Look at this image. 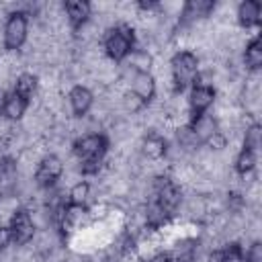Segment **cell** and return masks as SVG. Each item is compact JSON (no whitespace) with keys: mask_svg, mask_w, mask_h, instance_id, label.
<instances>
[{"mask_svg":"<svg viewBox=\"0 0 262 262\" xmlns=\"http://www.w3.org/2000/svg\"><path fill=\"white\" fill-rule=\"evenodd\" d=\"M27 111H29V100L27 98H23V96H18L16 92H10L8 96H6V104H4V111H2V115L8 119V121H23V117L27 115Z\"/></svg>","mask_w":262,"mask_h":262,"instance_id":"16","label":"cell"},{"mask_svg":"<svg viewBox=\"0 0 262 262\" xmlns=\"http://www.w3.org/2000/svg\"><path fill=\"white\" fill-rule=\"evenodd\" d=\"M215 100H217V90L211 88V86H201V84L192 86V90L186 98L188 111H190L192 117H199V115L207 113L215 104Z\"/></svg>","mask_w":262,"mask_h":262,"instance_id":"6","label":"cell"},{"mask_svg":"<svg viewBox=\"0 0 262 262\" xmlns=\"http://www.w3.org/2000/svg\"><path fill=\"white\" fill-rule=\"evenodd\" d=\"M14 246V239H12V231L8 225H0V252Z\"/></svg>","mask_w":262,"mask_h":262,"instance_id":"27","label":"cell"},{"mask_svg":"<svg viewBox=\"0 0 262 262\" xmlns=\"http://www.w3.org/2000/svg\"><path fill=\"white\" fill-rule=\"evenodd\" d=\"M61 174H63V162H61L57 156L47 154V156L39 162V166H37L35 182H37V186H41V188H51V186L57 184V180L61 178Z\"/></svg>","mask_w":262,"mask_h":262,"instance_id":"4","label":"cell"},{"mask_svg":"<svg viewBox=\"0 0 262 262\" xmlns=\"http://www.w3.org/2000/svg\"><path fill=\"white\" fill-rule=\"evenodd\" d=\"M205 147H209L211 151H223V149L227 147V137H225L221 131H217L213 137H209V139L205 141Z\"/></svg>","mask_w":262,"mask_h":262,"instance_id":"25","label":"cell"},{"mask_svg":"<svg viewBox=\"0 0 262 262\" xmlns=\"http://www.w3.org/2000/svg\"><path fill=\"white\" fill-rule=\"evenodd\" d=\"M151 63H154V55L141 49H133L125 59V66L131 68L133 72H149Z\"/></svg>","mask_w":262,"mask_h":262,"instance_id":"19","label":"cell"},{"mask_svg":"<svg viewBox=\"0 0 262 262\" xmlns=\"http://www.w3.org/2000/svg\"><path fill=\"white\" fill-rule=\"evenodd\" d=\"M92 184L90 182H84L80 180L78 184L70 186L68 188V203L70 205H76V207H86L90 201H92Z\"/></svg>","mask_w":262,"mask_h":262,"instance_id":"17","label":"cell"},{"mask_svg":"<svg viewBox=\"0 0 262 262\" xmlns=\"http://www.w3.org/2000/svg\"><path fill=\"white\" fill-rule=\"evenodd\" d=\"M145 104L147 102H143L139 96H135L131 90H127L125 94H123V98H121V113H125V115H139L143 108H145Z\"/></svg>","mask_w":262,"mask_h":262,"instance_id":"23","label":"cell"},{"mask_svg":"<svg viewBox=\"0 0 262 262\" xmlns=\"http://www.w3.org/2000/svg\"><path fill=\"white\" fill-rule=\"evenodd\" d=\"M145 262H170V258H168V254H164V252H158V254L149 256Z\"/></svg>","mask_w":262,"mask_h":262,"instance_id":"28","label":"cell"},{"mask_svg":"<svg viewBox=\"0 0 262 262\" xmlns=\"http://www.w3.org/2000/svg\"><path fill=\"white\" fill-rule=\"evenodd\" d=\"M6 90L4 88H0V115H2V111H4V104H6Z\"/></svg>","mask_w":262,"mask_h":262,"instance_id":"29","label":"cell"},{"mask_svg":"<svg viewBox=\"0 0 262 262\" xmlns=\"http://www.w3.org/2000/svg\"><path fill=\"white\" fill-rule=\"evenodd\" d=\"M244 262H262V244L260 242H252L248 246V252L244 256Z\"/></svg>","mask_w":262,"mask_h":262,"instance_id":"26","label":"cell"},{"mask_svg":"<svg viewBox=\"0 0 262 262\" xmlns=\"http://www.w3.org/2000/svg\"><path fill=\"white\" fill-rule=\"evenodd\" d=\"M41 258H47L51 256L53 252H57V246H59V235L53 231V227H43V229H37L31 244H29Z\"/></svg>","mask_w":262,"mask_h":262,"instance_id":"10","label":"cell"},{"mask_svg":"<svg viewBox=\"0 0 262 262\" xmlns=\"http://www.w3.org/2000/svg\"><path fill=\"white\" fill-rule=\"evenodd\" d=\"M219 262H244V250L239 244L231 242L225 248H221V260Z\"/></svg>","mask_w":262,"mask_h":262,"instance_id":"24","label":"cell"},{"mask_svg":"<svg viewBox=\"0 0 262 262\" xmlns=\"http://www.w3.org/2000/svg\"><path fill=\"white\" fill-rule=\"evenodd\" d=\"M260 14H262V8L256 0H246L235 6V20L242 25V29H256Z\"/></svg>","mask_w":262,"mask_h":262,"instance_id":"12","label":"cell"},{"mask_svg":"<svg viewBox=\"0 0 262 262\" xmlns=\"http://www.w3.org/2000/svg\"><path fill=\"white\" fill-rule=\"evenodd\" d=\"M63 12H66V18L70 23V27L76 31L78 27H82L86 20H90L92 16V10H90V4L88 2H82V0H70L63 4Z\"/></svg>","mask_w":262,"mask_h":262,"instance_id":"11","label":"cell"},{"mask_svg":"<svg viewBox=\"0 0 262 262\" xmlns=\"http://www.w3.org/2000/svg\"><path fill=\"white\" fill-rule=\"evenodd\" d=\"M260 145H262V129H260L258 123H252V125H248L242 131V147L252 149V151H258Z\"/></svg>","mask_w":262,"mask_h":262,"instance_id":"21","label":"cell"},{"mask_svg":"<svg viewBox=\"0 0 262 262\" xmlns=\"http://www.w3.org/2000/svg\"><path fill=\"white\" fill-rule=\"evenodd\" d=\"M213 8H215V2H209V0H190V2H186L182 6V12L178 16V23H180V27L203 23V20H207L213 14Z\"/></svg>","mask_w":262,"mask_h":262,"instance_id":"7","label":"cell"},{"mask_svg":"<svg viewBox=\"0 0 262 262\" xmlns=\"http://www.w3.org/2000/svg\"><path fill=\"white\" fill-rule=\"evenodd\" d=\"M12 92H16L18 96H23V98H27V100H31L37 92H39V78H37V74H31V72H20L16 78H14V82H12Z\"/></svg>","mask_w":262,"mask_h":262,"instance_id":"15","label":"cell"},{"mask_svg":"<svg viewBox=\"0 0 262 262\" xmlns=\"http://www.w3.org/2000/svg\"><path fill=\"white\" fill-rule=\"evenodd\" d=\"M166 151H168V141L158 133H147L139 141V154L149 162L164 160Z\"/></svg>","mask_w":262,"mask_h":262,"instance_id":"9","label":"cell"},{"mask_svg":"<svg viewBox=\"0 0 262 262\" xmlns=\"http://www.w3.org/2000/svg\"><path fill=\"white\" fill-rule=\"evenodd\" d=\"M18 209H23V203H20V199H18L14 192H10V194H0V221H2V219H8V221H10V217H12Z\"/></svg>","mask_w":262,"mask_h":262,"instance_id":"22","label":"cell"},{"mask_svg":"<svg viewBox=\"0 0 262 262\" xmlns=\"http://www.w3.org/2000/svg\"><path fill=\"white\" fill-rule=\"evenodd\" d=\"M168 63H170V76H172L174 90L178 92L188 88L199 76V57L192 51H176Z\"/></svg>","mask_w":262,"mask_h":262,"instance_id":"2","label":"cell"},{"mask_svg":"<svg viewBox=\"0 0 262 262\" xmlns=\"http://www.w3.org/2000/svg\"><path fill=\"white\" fill-rule=\"evenodd\" d=\"M190 129H192V133H194V137H196L199 143H205L209 137H213V135L219 131L217 119H215L213 115H207V113H203V115H199V117H192Z\"/></svg>","mask_w":262,"mask_h":262,"instance_id":"13","label":"cell"},{"mask_svg":"<svg viewBox=\"0 0 262 262\" xmlns=\"http://www.w3.org/2000/svg\"><path fill=\"white\" fill-rule=\"evenodd\" d=\"M129 90L135 96H139L143 102H149L156 96V82H154V78H151L149 72H137L133 76V82H131Z\"/></svg>","mask_w":262,"mask_h":262,"instance_id":"14","label":"cell"},{"mask_svg":"<svg viewBox=\"0 0 262 262\" xmlns=\"http://www.w3.org/2000/svg\"><path fill=\"white\" fill-rule=\"evenodd\" d=\"M8 227L12 231L14 246H27V244H31V239H33V235L37 231V227H35V223H33V219H31V215H29L27 209H18L10 217Z\"/></svg>","mask_w":262,"mask_h":262,"instance_id":"5","label":"cell"},{"mask_svg":"<svg viewBox=\"0 0 262 262\" xmlns=\"http://www.w3.org/2000/svg\"><path fill=\"white\" fill-rule=\"evenodd\" d=\"M102 49H104V55L115 63L127 59V55L135 49L133 29L127 25H117L113 29H106L102 35Z\"/></svg>","mask_w":262,"mask_h":262,"instance_id":"1","label":"cell"},{"mask_svg":"<svg viewBox=\"0 0 262 262\" xmlns=\"http://www.w3.org/2000/svg\"><path fill=\"white\" fill-rule=\"evenodd\" d=\"M68 104H70V111H72V117H86L94 104V96L92 92L86 88V86H80L76 84L70 92H68Z\"/></svg>","mask_w":262,"mask_h":262,"instance_id":"8","label":"cell"},{"mask_svg":"<svg viewBox=\"0 0 262 262\" xmlns=\"http://www.w3.org/2000/svg\"><path fill=\"white\" fill-rule=\"evenodd\" d=\"M254 170H256V151L242 147V149L235 154V172H237V176L250 174V172H254Z\"/></svg>","mask_w":262,"mask_h":262,"instance_id":"20","label":"cell"},{"mask_svg":"<svg viewBox=\"0 0 262 262\" xmlns=\"http://www.w3.org/2000/svg\"><path fill=\"white\" fill-rule=\"evenodd\" d=\"M2 39H4V47L8 51H18L29 39V12H23V10L8 12V18H6L4 31H2Z\"/></svg>","mask_w":262,"mask_h":262,"instance_id":"3","label":"cell"},{"mask_svg":"<svg viewBox=\"0 0 262 262\" xmlns=\"http://www.w3.org/2000/svg\"><path fill=\"white\" fill-rule=\"evenodd\" d=\"M244 63L248 66V72H258L262 66V43L260 39H252L244 47Z\"/></svg>","mask_w":262,"mask_h":262,"instance_id":"18","label":"cell"}]
</instances>
